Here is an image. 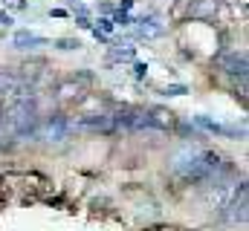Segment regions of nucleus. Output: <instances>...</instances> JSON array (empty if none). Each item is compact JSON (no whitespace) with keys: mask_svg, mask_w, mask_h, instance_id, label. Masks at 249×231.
Segmentation results:
<instances>
[{"mask_svg":"<svg viewBox=\"0 0 249 231\" xmlns=\"http://www.w3.org/2000/svg\"><path fill=\"white\" fill-rule=\"evenodd\" d=\"M171 171L186 182H206V179H214L220 171H226V165H223V156L214 150L183 148L171 156Z\"/></svg>","mask_w":249,"mask_h":231,"instance_id":"f257e3e1","label":"nucleus"},{"mask_svg":"<svg viewBox=\"0 0 249 231\" xmlns=\"http://www.w3.org/2000/svg\"><path fill=\"white\" fill-rule=\"evenodd\" d=\"M6 121H9V127H12L15 133L26 136V133L32 130V121H35V104H29V101H20L18 107H12V110H9Z\"/></svg>","mask_w":249,"mask_h":231,"instance_id":"f03ea898","label":"nucleus"},{"mask_svg":"<svg viewBox=\"0 0 249 231\" xmlns=\"http://www.w3.org/2000/svg\"><path fill=\"white\" fill-rule=\"evenodd\" d=\"M70 133H72V121L67 116H50L41 127V139L47 142H64Z\"/></svg>","mask_w":249,"mask_h":231,"instance_id":"7ed1b4c3","label":"nucleus"},{"mask_svg":"<svg viewBox=\"0 0 249 231\" xmlns=\"http://www.w3.org/2000/svg\"><path fill=\"white\" fill-rule=\"evenodd\" d=\"M78 127H84V130H99V133H110V130H116V121H113V116L93 113V116H84V118L78 121Z\"/></svg>","mask_w":249,"mask_h":231,"instance_id":"20e7f679","label":"nucleus"},{"mask_svg":"<svg viewBox=\"0 0 249 231\" xmlns=\"http://www.w3.org/2000/svg\"><path fill=\"white\" fill-rule=\"evenodd\" d=\"M145 118H148V127H151V130H171V127H174V113L165 110V107H154V110H148Z\"/></svg>","mask_w":249,"mask_h":231,"instance_id":"39448f33","label":"nucleus"},{"mask_svg":"<svg viewBox=\"0 0 249 231\" xmlns=\"http://www.w3.org/2000/svg\"><path fill=\"white\" fill-rule=\"evenodd\" d=\"M47 44V38H41V35H35V32H18L15 35V47L18 50H38V47H44Z\"/></svg>","mask_w":249,"mask_h":231,"instance_id":"423d86ee","label":"nucleus"},{"mask_svg":"<svg viewBox=\"0 0 249 231\" xmlns=\"http://www.w3.org/2000/svg\"><path fill=\"white\" fill-rule=\"evenodd\" d=\"M223 69L229 72V75H238L241 81L247 78V55H229L223 61Z\"/></svg>","mask_w":249,"mask_h":231,"instance_id":"0eeeda50","label":"nucleus"},{"mask_svg":"<svg viewBox=\"0 0 249 231\" xmlns=\"http://www.w3.org/2000/svg\"><path fill=\"white\" fill-rule=\"evenodd\" d=\"M139 23V35H145V38H154V35H162V26L154 20V17H142V20H136Z\"/></svg>","mask_w":249,"mask_h":231,"instance_id":"6e6552de","label":"nucleus"},{"mask_svg":"<svg viewBox=\"0 0 249 231\" xmlns=\"http://www.w3.org/2000/svg\"><path fill=\"white\" fill-rule=\"evenodd\" d=\"M214 9H217V3H214V0H203V3H200V6H197L191 15H197V17H206V15H212Z\"/></svg>","mask_w":249,"mask_h":231,"instance_id":"1a4fd4ad","label":"nucleus"},{"mask_svg":"<svg viewBox=\"0 0 249 231\" xmlns=\"http://www.w3.org/2000/svg\"><path fill=\"white\" fill-rule=\"evenodd\" d=\"M197 124L206 127V130H212V133H223V127H220L217 121H209V118H203V116H197Z\"/></svg>","mask_w":249,"mask_h":231,"instance_id":"9d476101","label":"nucleus"},{"mask_svg":"<svg viewBox=\"0 0 249 231\" xmlns=\"http://www.w3.org/2000/svg\"><path fill=\"white\" fill-rule=\"evenodd\" d=\"M162 93H165V96H186V93H188V87H183V84H177V87H165Z\"/></svg>","mask_w":249,"mask_h":231,"instance_id":"9b49d317","label":"nucleus"},{"mask_svg":"<svg viewBox=\"0 0 249 231\" xmlns=\"http://www.w3.org/2000/svg\"><path fill=\"white\" fill-rule=\"evenodd\" d=\"M99 26H102V32H113V20H110V17H102Z\"/></svg>","mask_w":249,"mask_h":231,"instance_id":"f8f14e48","label":"nucleus"},{"mask_svg":"<svg viewBox=\"0 0 249 231\" xmlns=\"http://www.w3.org/2000/svg\"><path fill=\"white\" fill-rule=\"evenodd\" d=\"M58 47H61V50H75L78 41H58Z\"/></svg>","mask_w":249,"mask_h":231,"instance_id":"ddd939ff","label":"nucleus"}]
</instances>
